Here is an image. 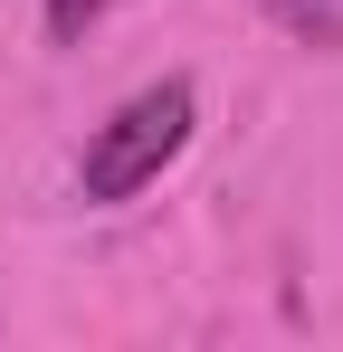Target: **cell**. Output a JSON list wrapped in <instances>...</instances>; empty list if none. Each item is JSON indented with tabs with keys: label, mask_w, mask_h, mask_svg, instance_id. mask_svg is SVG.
<instances>
[{
	"label": "cell",
	"mask_w": 343,
	"mask_h": 352,
	"mask_svg": "<svg viewBox=\"0 0 343 352\" xmlns=\"http://www.w3.org/2000/svg\"><path fill=\"white\" fill-rule=\"evenodd\" d=\"M191 124H200V96H191V76H153L143 96H124L96 133H86V153H76V200H134L143 181H163L181 162V143H191Z\"/></svg>",
	"instance_id": "cell-1"
},
{
	"label": "cell",
	"mask_w": 343,
	"mask_h": 352,
	"mask_svg": "<svg viewBox=\"0 0 343 352\" xmlns=\"http://www.w3.org/2000/svg\"><path fill=\"white\" fill-rule=\"evenodd\" d=\"M267 19L305 48H343V0H267Z\"/></svg>",
	"instance_id": "cell-2"
},
{
	"label": "cell",
	"mask_w": 343,
	"mask_h": 352,
	"mask_svg": "<svg viewBox=\"0 0 343 352\" xmlns=\"http://www.w3.org/2000/svg\"><path fill=\"white\" fill-rule=\"evenodd\" d=\"M114 10H124V0H48V38H67V48H76V38H86L96 19H114Z\"/></svg>",
	"instance_id": "cell-3"
}]
</instances>
